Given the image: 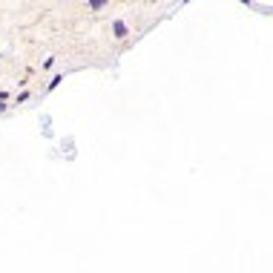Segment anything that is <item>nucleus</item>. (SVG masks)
I'll use <instances>...</instances> for the list:
<instances>
[{"label": "nucleus", "mask_w": 273, "mask_h": 273, "mask_svg": "<svg viewBox=\"0 0 273 273\" xmlns=\"http://www.w3.org/2000/svg\"><path fill=\"white\" fill-rule=\"evenodd\" d=\"M126 34V26L124 23H115V38H124Z\"/></svg>", "instance_id": "obj_1"}, {"label": "nucleus", "mask_w": 273, "mask_h": 273, "mask_svg": "<svg viewBox=\"0 0 273 273\" xmlns=\"http://www.w3.org/2000/svg\"><path fill=\"white\" fill-rule=\"evenodd\" d=\"M90 6H92V9H104V6H106V0H90Z\"/></svg>", "instance_id": "obj_2"}]
</instances>
